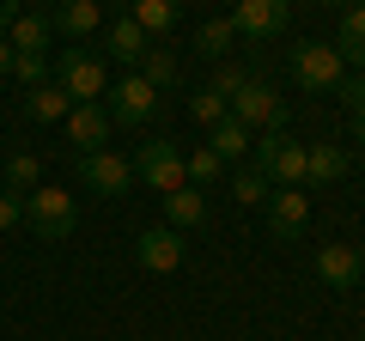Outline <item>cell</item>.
<instances>
[{
  "label": "cell",
  "instance_id": "obj_1",
  "mask_svg": "<svg viewBox=\"0 0 365 341\" xmlns=\"http://www.w3.org/2000/svg\"><path fill=\"white\" fill-rule=\"evenodd\" d=\"M55 86H61L73 104H104V92H110L104 55H91V49H61V55H55Z\"/></svg>",
  "mask_w": 365,
  "mask_h": 341
},
{
  "label": "cell",
  "instance_id": "obj_2",
  "mask_svg": "<svg viewBox=\"0 0 365 341\" xmlns=\"http://www.w3.org/2000/svg\"><path fill=\"white\" fill-rule=\"evenodd\" d=\"M25 225L43 238V244H61V238H73L79 208H73V195H67V189L43 183V189H31V195H25Z\"/></svg>",
  "mask_w": 365,
  "mask_h": 341
},
{
  "label": "cell",
  "instance_id": "obj_3",
  "mask_svg": "<svg viewBox=\"0 0 365 341\" xmlns=\"http://www.w3.org/2000/svg\"><path fill=\"white\" fill-rule=\"evenodd\" d=\"M128 165H134V177H140V183L153 189L158 201H165L170 189L189 183V177H182V146H177V141H165V134H158V141H140Z\"/></svg>",
  "mask_w": 365,
  "mask_h": 341
},
{
  "label": "cell",
  "instance_id": "obj_4",
  "mask_svg": "<svg viewBox=\"0 0 365 341\" xmlns=\"http://www.w3.org/2000/svg\"><path fill=\"white\" fill-rule=\"evenodd\" d=\"M250 153H256V170L274 189H304V141H292V134H256Z\"/></svg>",
  "mask_w": 365,
  "mask_h": 341
},
{
  "label": "cell",
  "instance_id": "obj_5",
  "mask_svg": "<svg viewBox=\"0 0 365 341\" xmlns=\"http://www.w3.org/2000/svg\"><path fill=\"white\" fill-rule=\"evenodd\" d=\"M232 122H244L250 134H287V98L274 92L268 79L250 73V86L232 98Z\"/></svg>",
  "mask_w": 365,
  "mask_h": 341
},
{
  "label": "cell",
  "instance_id": "obj_6",
  "mask_svg": "<svg viewBox=\"0 0 365 341\" xmlns=\"http://www.w3.org/2000/svg\"><path fill=\"white\" fill-rule=\"evenodd\" d=\"M292 79H299L304 92H341V86H347V61L335 55V43L304 37L299 49H292Z\"/></svg>",
  "mask_w": 365,
  "mask_h": 341
},
{
  "label": "cell",
  "instance_id": "obj_7",
  "mask_svg": "<svg viewBox=\"0 0 365 341\" xmlns=\"http://www.w3.org/2000/svg\"><path fill=\"white\" fill-rule=\"evenodd\" d=\"M110 122H116V128H146V122H153L158 116V92H153V86H146V79L140 73H128V79H116V86H110Z\"/></svg>",
  "mask_w": 365,
  "mask_h": 341
},
{
  "label": "cell",
  "instance_id": "obj_8",
  "mask_svg": "<svg viewBox=\"0 0 365 341\" xmlns=\"http://www.w3.org/2000/svg\"><path fill=\"white\" fill-rule=\"evenodd\" d=\"M225 19H232L237 43H268V37H280V31H287L292 6H287V0H237Z\"/></svg>",
  "mask_w": 365,
  "mask_h": 341
},
{
  "label": "cell",
  "instance_id": "obj_9",
  "mask_svg": "<svg viewBox=\"0 0 365 341\" xmlns=\"http://www.w3.org/2000/svg\"><path fill=\"white\" fill-rule=\"evenodd\" d=\"M79 183H86L91 195L116 201V195H128V189H134V165L122 153H86V158H79Z\"/></svg>",
  "mask_w": 365,
  "mask_h": 341
},
{
  "label": "cell",
  "instance_id": "obj_10",
  "mask_svg": "<svg viewBox=\"0 0 365 341\" xmlns=\"http://www.w3.org/2000/svg\"><path fill=\"white\" fill-rule=\"evenodd\" d=\"M182 256H189V244H182V232H170V225H146V232L134 238V263H140L146 275H170V268H182Z\"/></svg>",
  "mask_w": 365,
  "mask_h": 341
},
{
  "label": "cell",
  "instance_id": "obj_11",
  "mask_svg": "<svg viewBox=\"0 0 365 341\" xmlns=\"http://www.w3.org/2000/svg\"><path fill=\"white\" fill-rule=\"evenodd\" d=\"M110 128H116V122H110L104 104H73L67 110V141L79 146V158L86 153H110Z\"/></svg>",
  "mask_w": 365,
  "mask_h": 341
},
{
  "label": "cell",
  "instance_id": "obj_12",
  "mask_svg": "<svg viewBox=\"0 0 365 341\" xmlns=\"http://www.w3.org/2000/svg\"><path fill=\"white\" fill-rule=\"evenodd\" d=\"M317 275H323L335 292H353V287H359V275H365L359 244H323V250H317Z\"/></svg>",
  "mask_w": 365,
  "mask_h": 341
},
{
  "label": "cell",
  "instance_id": "obj_13",
  "mask_svg": "<svg viewBox=\"0 0 365 341\" xmlns=\"http://www.w3.org/2000/svg\"><path fill=\"white\" fill-rule=\"evenodd\" d=\"M268 225H274V238H304V225H311V195H304V189H274L268 195Z\"/></svg>",
  "mask_w": 365,
  "mask_h": 341
},
{
  "label": "cell",
  "instance_id": "obj_14",
  "mask_svg": "<svg viewBox=\"0 0 365 341\" xmlns=\"http://www.w3.org/2000/svg\"><path fill=\"white\" fill-rule=\"evenodd\" d=\"M347 177V146L341 141H317L304 146V189H329Z\"/></svg>",
  "mask_w": 365,
  "mask_h": 341
},
{
  "label": "cell",
  "instance_id": "obj_15",
  "mask_svg": "<svg viewBox=\"0 0 365 341\" xmlns=\"http://www.w3.org/2000/svg\"><path fill=\"white\" fill-rule=\"evenodd\" d=\"M6 43H13V55H55V25H49V13H19L13 31H6Z\"/></svg>",
  "mask_w": 365,
  "mask_h": 341
},
{
  "label": "cell",
  "instance_id": "obj_16",
  "mask_svg": "<svg viewBox=\"0 0 365 341\" xmlns=\"http://www.w3.org/2000/svg\"><path fill=\"white\" fill-rule=\"evenodd\" d=\"M201 220H207V189L182 183V189L165 195V225H170V232H189V225H201Z\"/></svg>",
  "mask_w": 365,
  "mask_h": 341
},
{
  "label": "cell",
  "instance_id": "obj_17",
  "mask_svg": "<svg viewBox=\"0 0 365 341\" xmlns=\"http://www.w3.org/2000/svg\"><path fill=\"white\" fill-rule=\"evenodd\" d=\"M49 25L61 37H91L104 25V13H98V0H61V6H49Z\"/></svg>",
  "mask_w": 365,
  "mask_h": 341
},
{
  "label": "cell",
  "instance_id": "obj_18",
  "mask_svg": "<svg viewBox=\"0 0 365 341\" xmlns=\"http://www.w3.org/2000/svg\"><path fill=\"white\" fill-rule=\"evenodd\" d=\"M146 49H153V37H146L134 19H116V25H110V61L140 67V61H146Z\"/></svg>",
  "mask_w": 365,
  "mask_h": 341
},
{
  "label": "cell",
  "instance_id": "obj_19",
  "mask_svg": "<svg viewBox=\"0 0 365 341\" xmlns=\"http://www.w3.org/2000/svg\"><path fill=\"white\" fill-rule=\"evenodd\" d=\"M0 189L19 195V201H25L31 189H43V158L37 153H13V158H6V170H0Z\"/></svg>",
  "mask_w": 365,
  "mask_h": 341
},
{
  "label": "cell",
  "instance_id": "obj_20",
  "mask_svg": "<svg viewBox=\"0 0 365 341\" xmlns=\"http://www.w3.org/2000/svg\"><path fill=\"white\" fill-rule=\"evenodd\" d=\"M250 146H256V134H250L244 122H232V116H225L220 128H207V153L220 158V165H232V158H244Z\"/></svg>",
  "mask_w": 365,
  "mask_h": 341
},
{
  "label": "cell",
  "instance_id": "obj_21",
  "mask_svg": "<svg viewBox=\"0 0 365 341\" xmlns=\"http://www.w3.org/2000/svg\"><path fill=\"white\" fill-rule=\"evenodd\" d=\"M335 55L341 61H353L365 73V6H347L341 13V31H335Z\"/></svg>",
  "mask_w": 365,
  "mask_h": 341
},
{
  "label": "cell",
  "instance_id": "obj_22",
  "mask_svg": "<svg viewBox=\"0 0 365 341\" xmlns=\"http://www.w3.org/2000/svg\"><path fill=\"white\" fill-rule=\"evenodd\" d=\"M67 110H73V98H67L55 79L43 86V92H31V98H25V116H31V122H67Z\"/></svg>",
  "mask_w": 365,
  "mask_h": 341
},
{
  "label": "cell",
  "instance_id": "obj_23",
  "mask_svg": "<svg viewBox=\"0 0 365 341\" xmlns=\"http://www.w3.org/2000/svg\"><path fill=\"white\" fill-rule=\"evenodd\" d=\"M128 19H134V25H140L146 37L158 43L170 25H177V0H134V13H128Z\"/></svg>",
  "mask_w": 365,
  "mask_h": 341
},
{
  "label": "cell",
  "instance_id": "obj_24",
  "mask_svg": "<svg viewBox=\"0 0 365 341\" xmlns=\"http://www.w3.org/2000/svg\"><path fill=\"white\" fill-rule=\"evenodd\" d=\"M195 49L207 55V61H225V55L237 49V31H232V19H207V25L195 31Z\"/></svg>",
  "mask_w": 365,
  "mask_h": 341
},
{
  "label": "cell",
  "instance_id": "obj_25",
  "mask_svg": "<svg viewBox=\"0 0 365 341\" xmlns=\"http://www.w3.org/2000/svg\"><path fill=\"white\" fill-rule=\"evenodd\" d=\"M13 79L25 86V92H43L55 79V55H13Z\"/></svg>",
  "mask_w": 365,
  "mask_h": 341
},
{
  "label": "cell",
  "instance_id": "obj_26",
  "mask_svg": "<svg viewBox=\"0 0 365 341\" xmlns=\"http://www.w3.org/2000/svg\"><path fill=\"white\" fill-rule=\"evenodd\" d=\"M268 195H274V183L262 177V170H237L232 177V201L237 208H268Z\"/></svg>",
  "mask_w": 365,
  "mask_h": 341
},
{
  "label": "cell",
  "instance_id": "obj_27",
  "mask_svg": "<svg viewBox=\"0 0 365 341\" xmlns=\"http://www.w3.org/2000/svg\"><path fill=\"white\" fill-rule=\"evenodd\" d=\"M140 79L153 86V92H165L170 79H177V61H170V49H165V43H153V49H146V61H140Z\"/></svg>",
  "mask_w": 365,
  "mask_h": 341
},
{
  "label": "cell",
  "instance_id": "obj_28",
  "mask_svg": "<svg viewBox=\"0 0 365 341\" xmlns=\"http://www.w3.org/2000/svg\"><path fill=\"white\" fill-rule=\"evenodd\" d=\"M189 116H195V122H201V128H220V122H225V116H232V104H225V98H220V92H207V86H201V92H195V98H189Z\"/></svg>",
  "mask_w": 365,
  "mask_h": 341
},
{
  "label": "cell",
  "instance_id": "obj_29",
  "mask_svg": "<svg viewBox=\"0 0 365 341\" xmlns=\"http://www.w3.org/2000/svg\"><path fill=\"white\" fill-rule=\"evenodd\" d=\"M220 170H225V165H220V158L207 153V146H195V153H182V177H189L195 189H207L213 177H220Z\"/></svg>",
  "mask_w": 365,
  "mask_h": 341
},
{
  "label": "cell",
  "instance_id": "obj_30",
  "mask_svg": "<svg viewBox=\"0 0 365 341\" xmlns=\"http://www.w3.org/2000/svg\"><path fill=\"white\" fill-rule=\"evenodd\" d=\"M244 86H250V67H237V61H225V67H220V73H213V79H207V92H220V98H225V104H232V98H237V92H244Z\"/></svg>",
  "mask_w": 365,
  "mask_h": 341
},
{
  "label": "cell",
  "instance_id": "obj_31",
  "mask_svg": "<svg viewBox=\"0 0 365 341\" xmlns=\"http://www.w3.org/2000/svg\"><path fill=\"white\" fill-rule=\"evenodd\" d=\"M19 220H25V201H19V195H6V189H0V232H13Z\"/></svg>",
  "mask_w": 365,
  "mask_h": 341
},
{
  "label": "cell",
  "instance_id": "obj_32",
  "mask_svg": "<svg viewBox=\"0 0 365 341\" xmlns=\"http://www.w3.org/2000/svg\"><path fill=\"white\" fill-rule=\"evenodd\" d=\"M341 98H347V116H353V110H365V73H353L347 86H341Z\"/></svg>",
  "mask_w": 365,
  "mask_h": 341
},
{
  "label": "cell",
  "instance_id": "obj_33",
  "mask_svg": "<svg viewBox=\"0 0 365 341\" xmlns=\"http://www.w3.org/2000/svg\"><path fill=\"white\" fill-rule=\"evenodd\" d=\"M13 19H19V6H13V0H0V37L13 31Z\"/></svg>",
  "mask_w": 365,
  "mask_h": 341
},
{
  "label": "cell",
  "instance_id": "obj_34",
  "mask_svg": "<svg viewBox=\"0 0 365 341\" xmlns=\"http://www.w3.org/2000/svg\"><path fill=\"white\" fill-rule=\"evenodd\" d=\"M6 73H13V43L0 37V79H6Z\"/></svg>",
  "mask_w": 365,
  "mask_h": 341
},
{
  "label": "cell",
  "instance_id": "obj_35",
  "mask_svg": "<svg viewBox=\"0 0 365 341\" xmlns=\"http://www.w3.org/2000/svg\"><path fill=\"white\" fill-rule=\"evenodd\" d=\"M353 146H365V110H353Z\"/></svg>",
  "mask_w": 365,
  "mask_h": 341
}]
</instances>
